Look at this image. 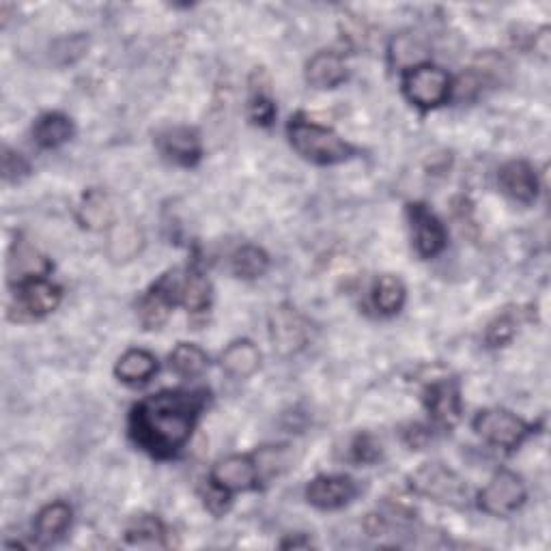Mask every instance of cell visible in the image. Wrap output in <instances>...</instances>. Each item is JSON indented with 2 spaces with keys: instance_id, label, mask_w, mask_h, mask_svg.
Wrapping results in <instances>:
<instances>
[{
  "instance_id": "obj_1",
  "label": "cell",
  "mask_w": 551,
  "mask_h": 551,
  "mask_svg": "<svg viewBox=\"0 0 551 551\" xmlns=\"http://www.w3.org/2000/svg\"><path fill=\"white\" fill-rule=\"evenodd\" d=\"M207 403L209 390L205 388H175L149 394L132 407L127 433L153 459H171L190 442Z\"/></svg>"
},
{
  "instance_id": "obj_2",
  "label": "cell",
  "mask_w": 551,
  "mask_h": 551,
  "mask_svg": "<svg viewBox=\"0 0 551 551\" xmlns=\"http://www.w3.org/2000/svg\"><path fill=\"white\" fill-rule=\"evenodd\" d=\"M287 136L291 147L298 151L304 160L319 166L341 164L358 153L356 147L349 145L347 140L338 136L336 132H332L330 127L310 121L304 115L291 117L287 125Z\"/></svg>"
},
{
  "instance_id": "obj_3",
  "label": "cell",
  "mask_w": 551,
  "mask_h": 551,
  "mask_svg": "<svg viewBox=\"0 0 551 551\" xmlns=\"http://www.w3.org/2000/svg\"><path fill=\"white\" fill-rule=\"evenodd\" d=\"M409 487H412L418 496L433 500L444 506H463L468 502V485L455 472L446 468L444 463H425L409 474Z\"/></svg>"
},
{
  "instance_id": "obj_4",
  "label": "cell",
  "mask_w": 551,
  "mask_h": 551,
  "mask_svg": "<svg viewBox=\"0 0 551 551\" xmlns=\"http://www.w3.org/2000/svg\"><path fill=\"white\" fill-rule=\"evenodd\" d=\"M403 95L420 110L440 108L450 100L452 80L440 67L418 65L403 72Z\"/></svg>"
},
{
  "instance_id": "obj_5",
  "label": "cell",
  "mask_w": 551,
  "mask_h": 551,
  "mask_svg": "<svg viewBox=\"0 0 551 551\" xmlns=\"http://www.w3.org/2000/svg\"><path fill=\"white\" fill-rule=\"evenodd\" d=\"M472 427L487 444L502 450H515L534 433V425L500 407L478 412Z\"/></svg>"
},
{
  "instance_id": "obj_6",
  "label": "cell",
  "mask_w": 551,
  "mask_h": 551,
  "mask_svg": "<svg viewBox=\"0 0 551 551\" xmlns=\"http://www.w3.org/2000/svg\"><path fill=\"white\" fill-rule=\"evenodd\" d=\"M528 491L524 480L511 470H500L493 474L489 485L478 493V508L493 517H506L524 506Z\"/></svg>"
},
{
  "instance_id": "obj_7",
  "label": "cell",
  "mask_w": 551,
  "mask_h": 551,
  "mask_svg": "<svg viewBox=\"0 0 551 551\" xmlns=\"http://www.w3.org/2000/svg\"><path fill=\"white\" fill-rule=\"evenodd\" d=\"M61 300H63L61 287H56L54 282L46 278L24 282V285L16 287V304L11 306V319L16 321L44 319L59 308Z\"/></svg>"
},
{
  "instance_id": "obj_8",
  "label": "cell",
  "mask_w": 551,
  "mask_h": 551,
  "mask_svg": "<svg viewBox=\"0 0 551 551\" xmlns=\"http://www.w3.org/2000/svg\"><path fill=\"white\" fill-rule=\"evenodd\" d=\"M164 280L173 293L175 304H181L188 313L199 315L209 310L214 289H211L209 278L199 270V267H179V270L166 272Z\"/></svg>"
},
{
  "instance_id": "obj_9",
  "label": "cell",
  "mask_w": 551,
  "mask_h": 551,
  "mask_svg": "<svg viewBox=\"0 0 551 551\" xmlns=\"http://www.w3.org/2000/svg\"><path fill=\"white\" fill-rule=\"evenodd\" d=\"M308 321L291 304H280L270 315V338L280 356H295L308 345Z\"/></svg>"
},
{
  "instance_id": "obj_10",
  "label": "cell",
  "mask_w": 551,
  "mask_h": 551,
  "mask_svg": "<svg viewBox=\"0 0 551 551\" xmlns=\"http://www.w3.org/2000/svg\"><path fill=\"white\" fill-rule=\"evenodd\" d=\"M407 218L412 226L416 252L422 259H433L446 248L448 235L442 220L437 218L425 203H409Z\"/></svg>"
},
{
  "instance_id": "obj_11",
  "label": "cell",
  "mask_w": 551,
  "mask_h": 551,
  "mask_svg": "<svg viewBox=\"0 0 551 551\" xmlns=\"http://www.w3.org/2000/svg\"><path fill=\"white\" fill-rule=\"evenodd\" d=\"M155 147H158L164 160L183 168L196 166L203 158L201 136L194 127L188 125L166 127V130L155 136Z\"/></svg>"
},
{
  "instance_id": "obj_12",
  "label": "cell",
  "mask_w": 551,
  "mask_h": 551,
  "mask_svg": "<svg viewBox=\"0 0 551 551\" xmlns=\"http://www.w3.org/2000/svg\"><path fill=\"white\" fill-rule=\"evenodd\" d=\"M356 480L345 474H323L317 476L306 487V500L319 511H336L347 506L358 496Z\"/></svg>"
},
{
  "instance_id": "obj_13",
  "label": "cell",
  "mask_w": 551,
  "mask_h": 551,
  "mask_svg": "<svg viewBox=\"0 0 551 551\" xmlns=\"http://www.w3.org/2000/svg\"><path fill=\"white\" fill-rule=\"evenodd\" d=\"M209 480L220 489L229 493L257 489L261 483L259 463L250 455H231L220 459L214 470H211Z\"/></svg>"
},
{
  "instance_id": "obj_14",
  "label": "cell",
  "mask_w": 551,
  "mask_h": 551,
  "mask_svg": "<svg viewBox=\"0 0 551 551\" xmlns=\"http://www.w3.org/2000/svg\"><path fill=\"white\" fill-rule=\"evenodd\" d=\"M425 405L435 425L452 429L461 420V390L457 379H433L425 388Z\"/></svg>"
},
{
  "instance_id": "obj_15",
  "label": "cell",
  "mask_w": 551,
  "mask_h": 551,
  "mask_svg": "<svg viewBox=\"0 0 551 551\" xmlns=\"http://www.w3.org/2000/svg\"><path fill=\"white\" fill-rule=\"evenodd\" d=\"M52 270V263L44 257L35 246H31L24 239H16L9 250L7 259V276L11 285H24V282L46 278Z\"/></svg>"
},
{
  "instance_id": "obj_16",
  "label": "cell",
  "mask_w": 551,
  "mask_h": 551,
  "mask_svg": "<svg viewBox=\"0 0 551 551\" xmlns=\"http://www.w3.org/2000/svg\"><path fill=\"white\" fill-rule=\"evenodd\" d=\"M500 190L521 205H530L539 196V177L526 160H511L506 162L498 173Z\"/></svg>"
},
{
  "instance_id": "obj_17",
  "label": "cell",
  "mask_w": 551,
  "mask_h": 551,
  "mask_svg": "<svg viewBox=\"0 0 551 551\" xmlns=\"http://www.w3.org/2000/svg\"><path fill=\"white\" fill-rule=\"evenodd\" d=\"M74 511L67 502H52L41 508L35 517V541L39 545H52L63 539L65 532L72 528Z\"/></svg>"
},
{
  "instance_id": "obj_18",
  "label": "cell",
  "mask_w": 551,
  "mask_h": 551,
  "mask_svg": "<svg viewBox=\"0 0 551 551\" xmlns=\"http://www.w3.org/2000/svg\"><path fill=\"white\" fill-rule=\"evenodd\" d=\"M306 80L315 89H336L347 80L343 56L332 50H321L306 63Z\"/></svg>"
},
{
  "instance_id": "obj_19",
  "label": "cell",
  "mask_w": 551,
  "mask_h": 551,
  "mask_svg": "<svg viewBox=\"0 0 551 551\" xmlns=\"http://www.w3.org/2000/svg\"><path fill=\"white\" fill-rule=\"evenodd\" d=\"M222 369L226 375L235 379H246L259 371L261 366V351L248 338H239L222 351Z\"/></svg>"
},
{
  "instance_id": "obj_20",
  "label": "cell",
  "mask_w": 551,
  "mask_h": 551,
  "mask_svg": "<svg viewBox=\"0 0 551 551\" xmlns=\"http://www.w3.org/2000/svg\"><path fill=\"white\" fill-rule=\"evenodd\" d=\"M145 246V235L132 222H119L112 224L108 231L106 252L115 263H127L132 261L136 254H140Z\"/></svg>"
},
{
  "instance_id": "obj_21",
  "label": "cell",
  "mask_w": 551,
  "mask_h": 551,
  "mask_svg": "<svg viewBox=\"0 0 551 551\" xmlns=\"http://www.w3.org/2000/svg\"><path fill=\"white\" fill-rule=\"evenodd\" d=\"M78 222L89 231H110L115 224V207H112L104 190H87L78 207Z\"/></svg>"
},
{
  "instance_id": "obj_22",
  "label": "cell",
  "mask_w": 551,
  "mask_h": 551,
  "mask_svg": "<svg viewBox=\"0 0 551 551\" xmlns=\"http://www.w3.org/2000/svg\"><path fill=\"white\" fill-rule=\"evenodd\" d=\"M248 115L254 125L261 127H270L276 119V104L270 91V78H267L263 69H254L250 76Z\"/></svg>"
},
{
  "instance_id": "obj_23",
  "label": "cell",
  "mask_w": 551,
  "mask_h": 551,
  "mask_svg": "<svg viewBox=\"0 0 551 551\" xmlns=\"http://www.w3.org/2000/svg\"><path fill=\"white\" fill-rule=\"evenodd\" d=\"M158 373V358L147 349L125 351L115 366V375L127 386L147 384Z\"/></svg>"
},
{
  "instance_id": "obj_24",
  "label": "cell",
  "mask_w": 551,
  "mask_h": 551,
  "mask_svg": "<svg viewBox=\"0 0 551 551\" xmlns=\"http://www.w3.org/2000/svg\"><path fill=\"white\" fill-rule=\"evenodd\" d=\"M74 136V121L63 112H46L33 125V138L41 149H56Z\"/></svg>"
},
{
  "instance_id": "obj_25",
  "label": "cell",
  "mask_w": 551,
  "mask_h": 551,
  "mask_svg": "<svg viewBox=\"0 0 551 551\" xmlns=\"http://www.w3.org/2000/svg\"><path fill=\"white\" fill-rule=\"evenodd\" d=\"M390 65L407 72L418 65H425L429 59V46L418 33H401L390 44Z\"/></svg>"
},
{
  "instance_id": "obj_26",
  "label": "cell",
  "mask_w": 551,
  "mask_h": 551,
  "mask_svg": "<svg viewBox=\"0 0 551 551\" xmlns=\"http://www.w3.org/2000/svg\"><path fill=\"white\" fill-rule=\"evenodd\" d=\"M173 306L175 302L171 295H168V291L160 285V282H153V287L138 302L140 323H143L147 330H158L166 323Z\"/></svg>"
},
{
  "instance_id": "obj_27",
  "label": "cell",
  "mask_w": 551,
  "mask_h": 551,
  "mask_svg": "<svg viewBox=\"0 0 551 551\" xmlns=\"http://www.w3.org/2000/svg\"><path fill=\"white\" fill-rule=\"evenodd\" d=\"M405 300H407V289L399 276L384 274L377 278L373 287V306L377 308L379 315L384 317L397 315L405 306Z\"/></svg>"
},
{
  "instance_id": "obj_28",
  "label": "cell",
  "mask_w": 551,
  "mask_h": 551,
  "mask_svg": "<svg viewBox=\"0 0 551 551\" xmlns=\"http://www.w3.org/2000/svg\"><path fill=\"white\" fill-rule=\"evenodd\" d=\"M125 541L138 547H166V526L155 515H138L127 524Z\"/></svg>"
},
{
  "instance_id": "obj_29",
  "label": "cell",
  "mask_w": 551,
  "mask_h": 551,
  "mask_svg": "<svg viewBox=\"0 0 551 551\" xmlns=\"http://www.w3.org/2000/svg\"><path fill=\"white\" fill-rule=\"evenodd\" d=\"M270 270V257L259 246H242L231 257V272L242 280H257Z\"/></svg>"
},
{
  "instance_id": "obj_30",
  "label": "cell",
  "mask_w": 551,
  "mask_h": 551,
  "mask_svg": "<svg viewBox=\"0 0 551 551\" xmlns=\"http://www.w3.org/2000/svg\"><path fill=\"white\" fill-rule=\"evenodd\" d=\"M168 362H171V369L179 375V377H199L207 371L209 366V358L207 353L192 343H179L171 356H168Z\"/></svg>"
},
{
  "instance_id": "obj_31",
  "label": "cell",
  "mask_w": 551,
  "mask_h": 551,
  "mask_svg": "<svg viewBox=\"0 0 551 551\" xmlns=\"http://www.w3.org/2000/svg\"><path fill=\"white\" fill-rule=\"evenodd\" d=\"M89 50V37L87 35H69L63 39H56L52 44V61L56 65H72L80 61Z\"/></svg>"
},
{
  "instance_id": "obj_32",
  "label": "cell",
  "mask_w": 551,
  "mask_h": 551,
  "mask_svg": "<svg viewBox=\"0 0 551 551\" xmlns=\"http://www.w3.org/2000/svg\"><path fill=\"white\" fill-rule=\"evenodd\" d=\"M381 457V444L375 440L371 433H358L353 437L349 450H347V459L351 463L358 465H371Z\"/></svg>"
},
{
  "instance_id": "obj_33",
  "label": "cell",
  "mask_w": 551,
  "mask_h": 551,
  "mask_svg": "<svg viewBox=\"0 0 551 551\" xmlns=\"http://www.w3.org/2000/svg\"><path fill=\"white\" fill-rule=\"evenodd\" d=\"M515 334H517V319L513 313H508L506 310V313L498 315L489 323L485 332V341L489 347H504L513 341Z\"/></svg>"
},
{
  "instance_id": "obj_34",
  "label": "cell",
  "mask_w": 551,
  "mask_h": 551,
  "mask_svg": "<svg viewBox=\"0 0 551 551\" xmlns=\"http://www.w3.org/2000/svg\"><path fill=\"white\" fill-rule=\"evenodd\" d=\"M31 173V164L26 162L22 153L13 151L9 147L3 149V177L7 183H18Z\"/></svg>"
},
{
  "instance_id": "obj_35",
  "label": "cell",
  "mask_w": 551,
  "mask_h": 551,
  "mask_svg": "<svg viewBox=\"0 0 551 551\" xmlns=\"http://www.w3.org/2000/svg\"><path fill=\"white\" fill-rule=\"evenodd\" d=\"M203 500H205V506L214 515H224L231 508V493L220 489L218 485L211 483V480H209V485L203 493Z\"/></svg>"
},
{
  "instance_id": "obj_36",
  "label": "cell",
  "mask_w": 551,
  "mask_h": 551,
  "mask_svg": "<svg viewBox=\"0 0 551 551\" xmlns=\"http://www.w3.org/2000/svg\"><path fill=\"white\" fill-rule=\"evenodd\" d=\"M403 442L409 446V448H414V450H420V448H425L427 442H429V429H425L422 425H407L403 431Z\"/></svg>"
},
{
  "instance_id": "obj_37",
  "label": "cell",
  "mask_w": 551,
  "mask_h": 551,
  "mask_svg": "<svg viewBox=\"0 0 551 551\" xmlns=\"http://www.w3.org/2000/svg\"><path fill=\"white\" fill-rule=\"evenodd\" d=\"M534 50L539 52L541 56H549V28H541L539 35H534Z\"/></svg>"
}]
</instances>
